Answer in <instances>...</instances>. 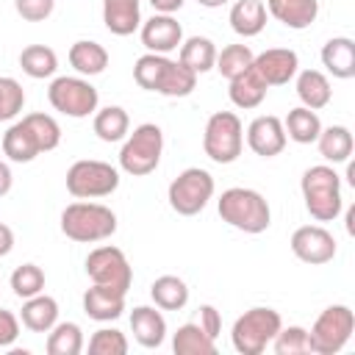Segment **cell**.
Here are the masks:
<instances>
[{"mask_svg":"<svg viewBox=\"0 0 355 355\" xmlns=\"http://www.w3.org/2000/svg\"><path fill=\"white\" fill-rule=\"evenodd\" d=\"M216 211H219L222 222H227L230 227L250 233V236H258L272 225L269 202L255 189H244V186L225 189L222 197L216 200Z\"/></svg>","mask_w":355,"mask_h":355,"instance_id":"obj_1","label":"cell"},{"mask_svg":"<svg viewBox=\"0 0 355 355\" xmlns=\"http://www.w3.org/2000/svg\"><path fill=\"white\" fill-rule=\"evenodd\" d=\"M300 189H302L305 208L316 222H333L341 214V208H344L341 178L333 166H327V164L308 166L302 172Z\"/></svg>","mask_w":355,"mask_h":355,"instance_id":"obj_2","label":"cell"},{"mask_svg":"<svg viewBox=\"0 0 355 355\" xmlns=\"http://www.w3.org/2000/svg\"><path fill=\"white\" fill-rule=\"evenodd\" d=\"M61 233L80 244L105 241L116 233V214L100 202H72L61 211Z\"/></svg>","mask_w":355,"mask_h":355,"instance_id":"obj_3","label":"cell"},{"mask_svg":"<svg viewBox=\"0 0 355 355\" xmlns=\"http://www.w3.org/2000/svg\"><path fill=\"white\" fill-rule=\"evenodd\" d=\"M161 153H164V130L155 122H141L139 128H133V133L125 136V144L119 150V169L133 178H144L158 169Z\"/></svg>","mask_w":355,"mask_h":355,"instance_id":"obj_4","label":"cell"},{"mask_svg":"<svg viewBox=\"0 0 355 355\" xmlns=\"http://www.w3.org/2000/svg\"><path fill=\"white\" fill-rule=\"evenodd\" d=\"M280 327H283V319L275 308H263V305L250 308L233 322V330H230L233 349L241 355H261L272 344Z\"/></svg>","mask_w":355,"mask_h":355,"instance_id":"obj_5","label":"cell"},{"mask_svg":"<svg viewBox=\"0 0 355 355\" xmlns=\"http://www.w3.org/2000/svg\"><path fill=\"white\" fill-rule=\"evenodd\" d=\"M355 333V313L349 305H330L324 308L308 330L311 352L316 355H336L347 347Z\"/></svg>","mask_w":355,"mask_h":355,"instance_id":"obj_6","label":"cell"},{"mask_svg":"<svg viewBox=\"0 0 355 355\" xmlns=\"http://www.w3.org/2000/svg\"><path fill=\"white\" fill-rule=\"evenodd\" d=\"M244 147V125L233 111H216L202 130V150L214 164H233Z\"/></svg>","mask_w":355,"mask_h":355,"instance_id":"obj_7","label":"cell"},{"mask_svg":"<svg viewBox=\"0 0 355 355\" xmlns=\"http://www.w3.org/2000/svg\"><path fill=\"white\" fill-rule=\"evenodd\" d=\"M116 189H119V172H116V166H111L105 161L83 158L67 169V191L78 200L108 197Z\"/></svg>","mask_w":355,"mask_h":355,"instance_id":"obj_8","label":"cell"},{"mask_svg":"<svg viewBox=\"0 0 355 355\" xmlns=\"http://www.w3.org/2000/svg\"><path fill=\"white\" fill-rule=\"evenodd\" d=\"M214 189H216V183H214V175L208 169L189 166V169H183L169 183L166 200H169V205H172L175 214L194 216V214H200L208 205V200L214 197Z\"/></svg>","mask_w":355,"mask_h":355,"instance_id":"obj_9","label":"cell"},{"mask_svg":"<svg viewBox=\"0 0 355 355\" xmlns=\"http://www.w3.org/2000/svg\"><path fill=\"white\" fill-rule=\"evenodd\" d=\"M47 100L58 114L72 116V119H83V116L97 111L100 94L83 75H61L50 83Z\"/></svg>","mask_w":355,"mask_h":355,"instance_id":"obj_10","label":"cell"},{"mask_svg":"<svg viewBox=\"0 0 355 355\" xmlns=\"http://www.w3.org/2000/svg\"><path fill=\"white\" fill-rule=\"evenodd\" d=\"M86 275L92 277V283L116 288L122 294H128L133 283V269L128 263V255L111 244H103L86 255Z\"/></svg>","mask_w":355,"mask_h":355,"instance_id":"obj_11","label":"cell"},{"mask_svg":"<svg viewBox=\"0 0 355 355\" xmlns=\"http://www.w3.org/2000/svg\"><path fill=\"white\" fill-rule=\"evenodd\" d=\"M291 252L311 266H322L336 258V239L322 225H302L291 233Z\"/></svg>","mask_w":355,"mask_h":355,"instance_id":"obj_12","label":"cell"},{"mask_svg":"<svg viewBox=\"0 0 355 355\" xmlns=\"http://www.w3.org/2000/svg\"><path fill=\"white\" fill-rule=\"evenodd\" d=\"M252 67L266 86H286L300 72V58L288 47H269L252 58Z\"/></svg>","mask_w":355,"mask_h":355,"instance_id":"obj_13","label":"cell"},{"mask_svg":"<svg viewBox=\"0 0 355 355\" xmlns=\"http://www.w3.org/2000/svg\"><path fill=\"white\" fill-rule=\"evenodd\" d=\"M286 130H283V119L272 116V114H263V116H255L247 128V144L255 155L261 158H275L286 150Z\"/></svg>","mask_w":355,"mask_h":355,"instance_id":"obj_14","label":"cell"},{"mask_svg":"<svg viewBox=\"0 0 355 355\" xmlns=\"http://www.w3.org/2000/svg\"><path fill=\"white\" fill-rule=\"evenodd\" d=\"M183 42V28L172 14H153L147 22H141V44L147 53L166 55L178 50Z\"/></svg>","mask_w":355,"mask_h":355,"instance_id":"obj_15","label":"cell"},{"mask_svg":"<svg viewBox=\"0 0 355 355\" xmlns=\"http://www.w3.org/2000/svg\"><path fill=\"white\" fill-rule=\"evenodd\" d=\"M130 333L144 349H158L166 338V319L150 305H136L130 311Z\"/></svg>","mask_w":355,"mask_h":355,"instance_id":"obj_16","label":"cell"},{"mask_svg":"<svg viewBox=\"0 0 355 355\" xmlns=\"http://www.w3.org/2000/svg\"><path fill=\"white\" fill-rule=\"evenodd\" d=\"M266 14L291 31H305L319 17V0H266Z\"/></svg>","mask_w":355,"mask_h":355,"instance_id":"obj_17","label":"cell"},{"mask_svg":"<svg viewBox=\"0 0 355 355\" xmlns=\"http://www.w3.org/2000/svg\"><path fill=\"white\" fill-rule=\"evenodd\" d=\"M83 311L94 322H114L125 311V294L116 291V288H108V286L94 283L83 294Z\"/></svg>","mask_w":355,"mask_h":355,"instance_id":"obj_18","label":"cell"},{"mask_svg":"<svg viewBox=\"0 0 355 355\" xmlns=\"http://www.w3.org/2000/svg\"><path fill=\"white\" fill-rule=\"evenodd\" d=\"M103 22L114 36H130L141 28V0H103Z\"/></svg>","mask_w":355,"mask_h":355,"instance_id":"obj_19","label":"cell"},{"mask_svg":"<svg viewBox=\"0 0 355 355\" xmlns=\"http://www.w3.org/2000/svg\"><path fill=\"white\" fill-rule=\"evenodd\" d=\"M322 64L333 78L349 80L355 75V42L349 36H333L322 47Z\"/></svg>","mask_w":355,"mask_h":355,"instance_id":"obj_20","label":"cell"},{"mask_svg":"<svg viewBox=\"0 0 355 355\" xmlns=\"http://www.w3.org/2000/svg\"><path fill=\"white\" fill-rule=\"evenodd\" d=\"M269 86L263 83V78L255 72V67H247L244 72H239L236 78H230V89H227V97L236 108H258L266 97Z\"/></svg>","mask_w":355,"mask_h":355,"instance_id":"obj_21","label":"cell"},{"mask_svg":"<svg viewBox=\"0 0 355 355\" xmlns=\"http://www.w3.org/2000/svg\"><path fill=\"white\" fill-rule=\"evenodd\" d=\"M69 67L78 72V75H83V78H92V75H100V72H105V67H108V50L103 47V44H97V42H92V39H80V42H75L72 47H69Z\"/></svg>","mask_w":355,"mask_h":355,"instance_id":"obj_22","label":"cell"},{"mask_svg":"<svg viewBox=\"0 0 355 355\" xmlns=\"http://www.w3.org/2000/svg\"><path fill=\"white\" fill-rule=\"evenodd\" d=\"M294 78H297V97L302 100L305 108L319 111V108H324L333 100V89H330V80H327L324 72H319V69H302Z\"/></svg>","mask_w":355,"mask_h":355,"instance_id":"obj_23","label":"cell"},{"mask_svg":"<svg viewBox=\"0 0 355 355\" xmlns=\"http://www.w3.org/2000/svg\"><path fill=\"white\" fill-rule=\"evenodd\" d=\"M19 319L31 333H47L58 322V302L47 294H33L22 302Z\"/></svg>","mask_w":355,"mask_h":355,"instance_id":"obj_24","label":"cell"},{"mask_svg":"<svg viewBox=\"0 0 355 355\" xmlns=\"http://www.w3.org/2000/svg\"><path fill=\"white\" fill-rule=\"evenodd\" d=\"M39 144L31 133V128L25 125V119L14 122L6 133H3V155L14 164H31L36 155H39Z\"/></svg>","mask_w":355,"mask_h":355,"instance_id":"obj_25","label":"cell"},{"mask_svg":"<svg viewBox=\"0 0 355 355\" xmlns=\"http://www.w3.org/2000/svg\"><path fill=\"white\" fill-rule=\"evenodd\" d=\"M230 28L244 39L258 36L266 28V6H263V0H236L233 8H230Z\"/></svg>","mask_w":355,"mask_h":355,"instance_id":"obj_26","label":"cell"},{"mask_svg":"<svg viewBox=\"0 0 355 355\" xmlns=\"http://www.w3.org/2000/svg\"><path fill=\"white\" fill-rule=\"evenodd\" d=\"M316 144H319V155L330 164H344L349 161L352 155V147H355V139L349 133V128L344 125H330V128H322L319 136H316Z\"/></svg>","mask_w":355,"mask_h":355,"instance_id":"obj_27","label":"cell"},{"mask_svg":"<svg viewBox=\"0 0 355 355\" xmlns=\"http://www.w3.org/2000/svg\"><path fill=\"white\" fill-rule=\"evenodd\" d=\"M178 61L183 67H189L191 72L202 75V72L214 69V64H216V44L208 36H189V39L180 42Z\"/></svg>","mask_w":355,"mask_h":355,"instance_id":"obj_28","label":"cell"},{"mask_svg":"<svg viewBox=\"0 0 355 355\" xmlns=\"http://www.w3.org/2000/svg\"><path fill=\"white\" fill-rule=\"evenodd\" d=\"M283 130H286V136H288L291 141H297V144H313L316 136H319V130H322V119H319L316 111H311V108H305V105H297V108H291V111L286 114Z\"/></svg>","mask_w":355,"mask_h":355,"instance_id":"obj_29","label":"cell"},{"mask_svg":"<svg viewBox=\"0 0 355 355\" xmlns=\"http://www.w3.org/2000/svg\"><path fill=\"white\" fill-rule=\"evenodd\" d=\"M150 297L161 311H180L189 302V286L178 275H161L153 280Z\"/></svg>","mask_w":355,"mask_h":355,"instance_id":"obj_30","label":"cell"},{"mask_svg":"<svg viewBox=\"0 0 355 355\" xmlns=\"http://www.w3.org/2000/svg\"><path fill=\"white\" fill-rule=\"evenodd\" d=\"M172 349H175V355H214L216 341L197 322H186L172 336Z\"/></svg>","mask_w":355,"mask_h":355,"instance_id":"obj_31","label":"cell"},{"mask_svg":"<svg viewBox=\"0 0 355 355\" xmlns=\"http://www.w3.org/2000/svg\"><path fill=\"white\" fill-rule=\"evenodd\" d=\"M19 67L28 78L42 80V78H53L58 69V55L53 47L47 44H28L19 53Z\"/></svg>","mask_w":355,"mask_h":355,"instance_id":"obj_32","label":"cell"},{"mask_svg":"<svg viewBox=\"0 0 355 355\" xmlns=\"http://www.w3.org/2000/svg\"><path fill=\"white\" fill-rule=\"evenodd\" d=\"M94 133L100 141H122L130 130V119H128V111L122 105H105L94 114V122H92Z\"/></svg>","mask_w":355,"mask_h":355,"instance_id":"obj_33","label":"cell"},{"mask_svg":"<svg viewBox=\"0 0 355 355\" xmlns=\"http://www.w3.org/2000/svg\"><path fill=\"white\" fill-rule=\"evenodd\" d=\"M47 355H80L83 352V330L75 322H55L47 330Z\"/></svg>","mask_w":355,"mask_h":355,"instance_id":"obj_34","label":"cell"},{"mask_svg":"<svg viewBox=\"0 0 355 355\" xmlns=\"http://www.w3.org/2000/svg\"><path fill=\"white\" fill-rule=\"evenodd\" d=\"M194 86H197V72H191L180 61H169V67L161 78L158 94H164V97H189L194 92Z\"/></svg>","mask_w":355,"mask_h":355,"instance_id":"obj_35","label":"cell"},{"mask_svg":"<svg viewBox=\"0 0 355 355\" xmlns=\"http://www.w3.org/2000/svg\"><path fill=\"white\" fill-rule=\"evenodd\" d=\"M166 67H169V58H166V55L144 53V55H139L136 64H133V80H136L141 89H147V92H158Z\"/></svg>","mask_w":355,"mask_h":355,"instance_id":"obj_36","label":"cell"},{"mask_svg":"<svg viewBox=\"0 0 355 355\" xmlns=\"http://www.w3.org/2000/svg\"><path fill=\"white\" fill-rule=\"evenodd\" d=\"M22 119L31 128V133H33V139H36V144H39L42 153H50V150H55L61 144V125L50 114L36 111V114H28Z\"/></svg>","mask_w":355,"mask_h":355,"instance_id":"obj_37","label":"cell"},{"mask_svg":"<svg viewBox=\"0 0 355 355\" xmlns=\"http://www.w3.org/2000/svg\"><path fill=\"white\" fill-rule=\"evenodd\" d=\"M252 58L255 53L247 47V44H227L222 47V53H216V64L214 69L222 75V78H236L239 72H244L247 67H252Z\"/></svg>","mask_w":355,"mask_h":355,"instance_id":"obj_38","label":"cell"},{"mask_svg":"<svg viewBox=\"0 0 355 355\" xmlns=\"http://www.w3.org/2000/svg\"><path fill=\"white\" fill-rule=\"evenodd\" d=\"M11 291L19 297V300H28V297H33V294H42L44 291V272H42V266H36V263H22V266H17L14 272H11Z\"/></svg>","mask_w":355,"mask_h":355,"instance_id":"obj_39","label":"cell"},{"mask_svg":"<svg viewBox=\"0 0 355 355\" xmlns=\"http://www.w3.org/2000/svg\"><path fill=\"white\" fill-rule=\"evenodd\" d=\"M272 347L277 355H308L311 352V344H308V330L300 327V324H288V327H280L272 338Z\"/></svg>","mask_w":355,"mask_h":355,"instance_id":"obj_40","label":"cell"},{"mask_svg":"<svg viewBox=\"0 0 355 355\" xmlns=\"http://www.w3.org/2000/svg\"><path fill=\"white\" fill-rule=\"evenodd\" d=\"M128 338L116 327H100L89 338V355H125Z\"/></svg>","mask_w":355,"mask_h":355,"instance_id":"obj_41","label":"cell"},{"mask_svg":"<svg viewBox=\"0 0 355 355\" xmlns=\"http://www.w3.org/2000/svg\"><path fill=\"white\" fill-rule=\"evenodd\" d=\"M25 108V89L17 78H0V122L14 119Z\"/></svg>","mask_w":355,"mask_h":355,"instance_id":"obj_42","label":"cell"},{"mask_svg":"<svg viewBox=\"0 0 355 355\" xmlns=\"http://www.w3.org/2000/svg\"><path fill=\"white\" fill-rule=\"evenodd\" d=\"M14 8L25 22H44L53 14L55 0H14Z\"/></svg>","mask_w":355,"mask_h":355,"instance_id":"obj_43","label":"cell"},{"mask_svg":"<svg viewBox=\"0 0 355 355\" xmlns=\"http://www.w3.org/2000/svg\"><path fill=\"white\" fill-rule=\"evenodd\" d=\"M17 336H19V319L11 311L0 308V349L11 347L17 341Z\"/></svg>","mask_w":355,"mask_h":355,"instance_id":"obj_44","label":"cell"},{"mask_svg":"<svg viewBox=\"0 0 355 355\" xmlns=\"http://www.w3.org/2000/svg\"><path fill=\"white\" fill-rule=\"evenodd\" d=\"M214 341H216V336L222 333V316H219V311L214 308V305H200V322H197Z\"/></svg>","mask_w":355,"mask_h":355,"instance_id":"obj_45","label":"cell"},{"mask_svg":"<svg viewBox=\"0 0 355 355\" xmlns=\"http://www.w3.org/2000/svg\"><path fill=\"white\" fill-rule=\"evenodd\" d=\"M147 3L155 8V14H175L183 8L186 0H147Z\"/></svg>","mask_w":355,"mask_h":355,"instance_id":"obj_46","label":"cell"},{"mask_svg":"<svg viewBox=\"0 0 355 355\" xmlns=\"http://www.w3.org/2000/svg\"><path fill=\"white\" fill-rule=\"evenodd\" d=\"M14 250V230L0 222V258H6Z\"/></svg>","mask_w":355,"mask_h":355,"instance_id":"obj_47","label":"cell"},{"mask_svg":"<svg viewBox=\"0 0 355 355\" xmlns=\"http://www.w3.org/2000/svg\"><path fill=\"white\" fill-rule=\"evenodd\" d=\"M14 186V175H11V166L6 161H0V197H6Z\"/></svg>","mask_w":355,"mask_h":355,"instance_id":"obj_48","label":"cell"},{"mask_svg":"<svg viewBox=\"0 0 355 355\" xmlns=\"http://www.w3.org/2000/svg\"><path fill=\"white\" fill-rule=\"evenodd\" d=\"M352 222H355V208H347V233H349V236L355 233V225H352Z\"/></svg>","mask_w":355,"mask_h":355,"instance_id":"obj_49","label":"cell"},{"mask_svg":"<svg viewBox=\"0 0 355 355\" xmlns=\"http://www.w3.org/2000/svg\"><path fill=\"white\" fill-rule=\"evenodd\" d=\"M202 8H219V6H225L227 0H197Z\"/></svg>","mask_w":355,"mask_h":355,"instance_id":"obj_50","label":"cell"},{"mask_svg":"<svg viewBox=\"0 0 355 355\" xmlns=\"http://www.w3.org/2000/svg\"><path fill=\"white\" fill-rule=\"evenodd\" d=\"M347 180H349V186H355V166L352 164H347Z\"/></svg>","mask_w":355,"mask_h":355,"instance_id":"obj_51","label":"cell"}]
</instances>
